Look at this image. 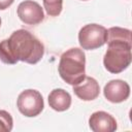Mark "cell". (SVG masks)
<instances>
[{
  "label": "cell",
  "mask_w": 132,
  "mask_h": 132,
  "mask_svg": "<svg viewBox=\"0 0 132 132\" xmlns=\"http://www.w3.org/2000/svg\"><path fill=\"white\" fill-rule=\"evenodd\" d=\"M106 41H131V31L126 28L121 27H111L107 30Z\"/></svg>",
  "instance_id": "obj_11"
},
{
  "label": "cell",
  "mask_w": 132,
  "mask_h": 132,
  "mask_svg": "<svg viewBox=\"0 0 132 132\" xmlns=\"http://www.w3.org/2000/svg\"><path fill=\"white\" fill-rule=\"evenodd\" d=\"M16 106L19 111L25 117H36L43 110L44 107L42 95L37 90H25L19 95L16 100Z\"/></svg>",
  "instance_id": "obj_5"
},
{
  "label": "cell",
  "mask_w": 132,
  "mask_h": 132,
  "mask_svg": "<svg viewBox=\"0 0 132 132\" xmlns=\"http://www.w3.org/2000/svg\"><path fill=\"white\" fill-rule=\"evenodd\" d=\"M103 94L109 102L121 103L130 96V86L125 80L112 79L104 86Z\"/></svg>",
  "instance_id": "obj_7"
},
{
  "label": "cell",
  "mask_w": 132,
  "mask_h": 132,
  "mask_svg": "<svg viewBox=\"0 0 132 132\" xmlns=\"http://www.w3.org/2000/svg\"><path fill=\"white\" fill-rule=\"evenodd\" d=\"M74 94L84 101H92L100 94V87L98 81L91 76H86L82 81L73 86Z\"/></svg>",
  "instance_id": "obj_9"
},
{
  "label": "cell",
  "mask_w": 132,
  "mask_h": 132,
  "mask_svg": "<svg viewBox=\"0 0 132 132\" xmlns=\"http://www.w3.org/2000/svg\"><path fill=\"white\" fill-rule=\"evenodd\" d=\"M0 26H1V18H0Z\"/></svg>",
  "instance_id": "obj_15"
},
{
  "label": "cell",
  "mask_w": 132,
  "mask_h": 132,
  "mask_svg": "<svg viewBox=\"0 0 132 132\" xmlns=\"http://www.w3.org/2000/svg\"><path fill=\"white\" fill-rule=\"evenodd\" d=\"M58 71L61 78L68 85L79 84L86 77V55L81 48L72 47L60 57Z\"/></svg>",
  "instance_id": "obj_2"
},
{
  "label": "cell",
  "mask_w": 132,
  "mask_h": 132,
  "mask_svg": "<svg viewBox=\"0 0 132 132\" xmlns=\"http://www.w3.org/2000/svg\"><path fill=\"white\" fill-rule=\"evenodd\" d=\"M13 120L11 114L3 109H0V132H9L12 130Z\"/></svg>",
  "instance_id": "obj_13"
},
{
  "label": "cell",
  "mask_w": 132,
  "mask_h": 132,
  "mask_svg": "<svg viewBox=\"0 0 132 132\" xmlns=\"http://www.w3.org/2000/svg\"><path fill=\"white\" fill-rule=\"evenodd\" d=\"M48 105L56 111H65L71 105L70 94L63 89H55L48 95Z\"/></svg>",
  "instance_id": "obj_10"
},
{
  "label": "cell",
  "mask_w": 132,
  "mask_h": 132,
  "mask_svg": "<svg viewBox=\"0 0 132 132\" xmlns=\"http://www.w3.org/2000/svg\"><path fill=\"white\" fill-rule=\"evenodd\" d=\"M14 0H0V10H4L6 8H8Z\"/></svg>",
  "instance_id": "obj_14"
},
{
  "label": "cell",
  "mask_w": 132,
  "mask_h": 132,
  "mask_svg": "<svg viewBox=\"0 0 132 132\" xmlns=\"http://www.w3.org/2000/svg\"><path fill=\"white\" fill-rule=\"evenodd\" d=\"M82 1H88V0H82Z\"/></svg>",
  "instance_id": "obj_16"
},
{
  "label": "cell",
  "mask_w": 132,
  "mask_h": 132,
  "mask_svg": "<svg viewBox=\"0 0 132 132\" xmlns=\"http://www.w3.org/2000/svg\"><path fill=\"white\" fill-rule=\"evenodd\" d=\"M89 126L94 132H113L118 128L116 119L106 111H95L89 118Z\"/></svg>",
  "instance_id": "obj_8"
},
{
  "label": "cell",
  "mask_w": 132,
  "mask_h": 132,
  "mask_svg": "<svg viewBox=\"0 0 132 132\" xmlns=\"http://www.w3.org/2000/svg\"><path fill=\"white\" fill-rule=\"evenodd\" d=\"M46 13L51 16H57L63 9V0H42Z\"/></svg>",
  "instance_id": "obj_12"
},
{
  "label": "cell",
  "mask_w": 132,
  "mask_h": 132,
  "mask_svg": "<svg viewBox=\"0 0 132 132\" xmlns=\"http://www.w3.org/2000/svg\"><path fill=\"white\" fill-rule=\"evenodd\" d=\"M107 50L103 57L105 69L110 73H120L131 64L132 42L126 41H106Z\"/></svg>",
  "instance_id": "obj_3"
},
{
  "label": "cell",
  "mask_w": 132,
  "mask_h": 132,
  "mask_svg": "<svg viewBox=\"0 0 132 132\" xmlns=\"http://www.w3.org/2000/svg\"><path fill=\"white\" fill-rule=\"evenodd\" d=\"M20 20L27 25H37L44 19L41 6L33 0H25L21 2L16 9Z\"/></svg>",
  "instance_id": "obj_6"
},
{
  "label": "cell",
  "mask_w": 132,
  "mask_h": 132,
  "mask_svg": "<svg viewBox=\"0 0 132 132\" xmlns=\"http://www.w3.org/2000/svg\"><path fill=\"white\" fill-rule=\"evenodd\" d=\"M44 54V46L32 33L19 29L9 38L0 41V60L5 64H15L19 61L36 64Z\"/></svg>",
  "instance_id": "obj_1"
},
{
  "label": "cell",
  "mask_w": 132,
  "mask_h": 132,
  "mask_svg": "<svg viewBox=\"0 0 132 132\" xmlns=\"http://www.w3.org/2000/svg\"><path fill=\"white\" fill-rule=\"evenodd\" d=\"M107 30L102 25L88 24L78 32V42L82 50H96L106 43Z\"/></svg>",
  "instance_id": "obj_4"
}]
</instances>
